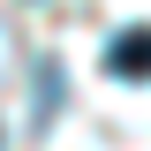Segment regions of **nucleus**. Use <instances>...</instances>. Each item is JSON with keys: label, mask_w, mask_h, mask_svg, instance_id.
Here are the masks:
<instances>
[{"label": "nucleus", "mask_w": 151, "mask_h": 151, "mask_svg": "<svg viewBox=\"0 0 151 151\" xmlns=\"http://www.w3.org/2000/svg\"><path fill=\"white\" fill-rule=\"evenodd\" d=\"M106 68L121 76V83H144V76H151V30H121L106 45Z\"/></svg>", "instance_id": "obj_1"}]
</instances>
